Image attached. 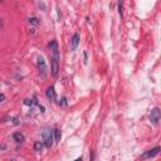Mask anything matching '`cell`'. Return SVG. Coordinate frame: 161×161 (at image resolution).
Wrapping results in <instances>:
<instances>
[{"label": "cell", "instance_id": "obj_4", "mask_svg": "<svg viewBox=\"0 0 161 161\" xmlns=\"http://www.w3.org/2000/svg\"><path fill=\"white\" fill-rule=\"evenodd\" d=\"M159 152H160V147H159V146H156V147H154V149H151V150H149V151L144 152L142 155L140 156V160L152 159V157H155L156 155H159Z\"/></svg>", "mask_w": 161, "mask_h": 161}, {"label": "cell", "instance_id": "obj_13", "mask_svg": "<svg viewBox=\"0 0 161 161\" xmlns=\"http://www.w3.org/2000/svg\"><path fill=\"white\" fill-rule=\"evenodd\" d=\"M67 100H66V97H63L62 98V102H59V105H62V106H66L67 105V102H66Z\"/></svg>", "mask_w": 161, "mask_h": 161}, {"label": "cell", "instance_id": "obj_2", "mask_svg": "<svg viewBox=\"0 0 161 161\" xmlns=\"http://www.w3.org/2000/svg\"><path fill=\"white\" fill-rule=\"evenodd\" d=\"M42 136H43V142L46 145V147L50 149L53 145V131L50 130V128H46V130L43 131Z\"/></svg>", "mask_w": 161, "mask_h": 161}, {"label": "cell", "instance_id": "obj_14", "mask_svg": "<svg viewBox=\"0 0 161 161\" xmlns=\"http://www.w3.org/2000/svg\"><path fill=\"white\" fill-rule=\"evenodd\" d=\"M118 11H120V15L122 16V4H118Z\"/></svg>", "mask_w": 161, "mask_h": 161}, {"label": "cell", "instance_id": "obj_3", "mask_svg": "<svg viewBox=\"0 0 161 161\" xmlns=\"http://www.w3.org/2000/svg\"><path fill=\"white\" fill-rule=\"evenodd\" d=\"M37 66H38V69H39V74L40 77L44 79L48 74V67H47V63L44 61L43 57H38V62H37Z\"/></svg>", "mask_w": 161, "mask_h": 161}, {"label": "cell", "instance_id": "obj_16", "mask_svg": "<svg viewBox=\"0 0 161 161\" xmlns=\"http://www.w3.org/2000/svg\"><path fill=\"white\" fill-rule=\"evenodd\" d=\"M1 25H3V23H1V19H0V28H1Z\"/></svg>", "mask_w": 161, "mask_h": 161}, {"label": "cell", "instance_id": "obj_10", "mask_svg": "<svg viewBox=\"0 0 161 161\" xmlns=\"http://www.w3.org/2000/svg\"><path fill=\"white\" fill-rule=\"evenodd\" d=\"M53 133H54V141H55V142H59V141H61V137H62L61 131H59V130H54Z\"/></svg>", "mask_w": 161, "mask_h": 161}, {"label": "cell", "instance_id": "obj_6", "mask_svg": "<svg viewBox=\"0 0 161 161\" xmlns=\"http://www.w3.org/2000/svg\"><path fill=\"white\" fill-rule=\"evenodd\" d=\"M47 97L52 102L57 101V94H55V91H54V87H48L47 88Z\"/></svg>", "mask_w": 161, "mask_h": 161}, {"label": "cell", "instance_id": "obj_15", "mask_svg": "<svg viewBox=\"0 0 161 161\" xmlns=\"http://www.w3.org/2000/svg\"><path fill=\"white\" fill-rule=\"evenodd\" d=\"M74 161H82V157H78V159H76Z\"/></svg>", "mask_w": 161, "mask_h": 161}, {"label": "cell", "instance_id": "obj_8", "mask_svg": "<svg viewBox=\"0 0 161 161\" xmlns=\"http://www.w3.org/2000/svg\"><path fill=\"white\" fill-rule=\"evenodd\" d=\"M79 34H74L73 38H72V50H76L77 47H78V44H79Z\"/></svg>", "mask_w": 161, "mask_h": 161}, {"label": "cell", "instance_id": "obj_5", "mask_svg": "<svg viewBox=\"0 0 161 161\" xmlns=\"http://www.w3.org/2000/svg\"><path fill=\"white\" fill-rule=\"evenodd\" d=\"M150 121L152 122L155 126H157L159 125V121H160V109L157 108V107H155L151 111V113H150Z\"/></svg>", "mask_w": 161, "mask_h": 161}, {"label": "cell", "instance_id": "obj_7", "mask_svg": "<svg viewBox=\"0 0 161 161\" xmlns=\"http://www.w3.org/2000/svg\"><path fill=\"white\" fill-rule=\"evenodd\" d=\"M13 139H14L18 144H23V142H24V140H25L24 135L20 133V132H15L14 135H13Z\"/></svg>", "mask_w": 161, "mask_h": 161}, {"label": "cell", "instance_id": "obj_9", "mask_svg": "<svg viewBox=\"0 0 161 161\" xmlns=\"http://www.w3.org/2000/svg\"><path fill=\"white\" fill-rule=\"evenodd\" d=\"M34 150L37 152H40L43 150V142H42V141H37V142L34 144Z\"/></svg>", "mask_w": 161, "mask_h": 161}, {"label": "cell", "instance_id": "obj_1", "mask_svg": "<svg viewBox=\"0 0 161 161\" xmlns=\"http://www.w3.org/2000/svg\"><path fill=\"white\" fill-rule=\"evenodd\" d=\"M49 50H50V61H52V76L57 77L59 72V48L55 40L49 43Z\"/></svg>", "mask_w": 161, "mask_h": 161}, {"label": "cell", "instance_id": "obj_11", "mask_svg": "<svg viewBox=\"0 0 161 161\" xmlns=\"http://www.w3.org/2000/svg\"><path fill=\"white\" fill-rule=\"evenodd\" d=\"M29 23L34 24V25H38V24H39V20H38L37 18H30V19H29Z\"/></svg>", "mask_w": 161, "mask_h": 161}, {"label": "cell", "instance_id": "obj_12", "mask_svg": "<svg viewBox=\"0 0 161 161\" xmlns=\"http://www.w3.org/2000/svg\"><path fill=\"white\" fill-rule=\"evenodd\" d=\"M5 101V94L4 93H0V103Z\"/></svg>", "mask_w": 161, "mask_h": 161}]
</instances>
